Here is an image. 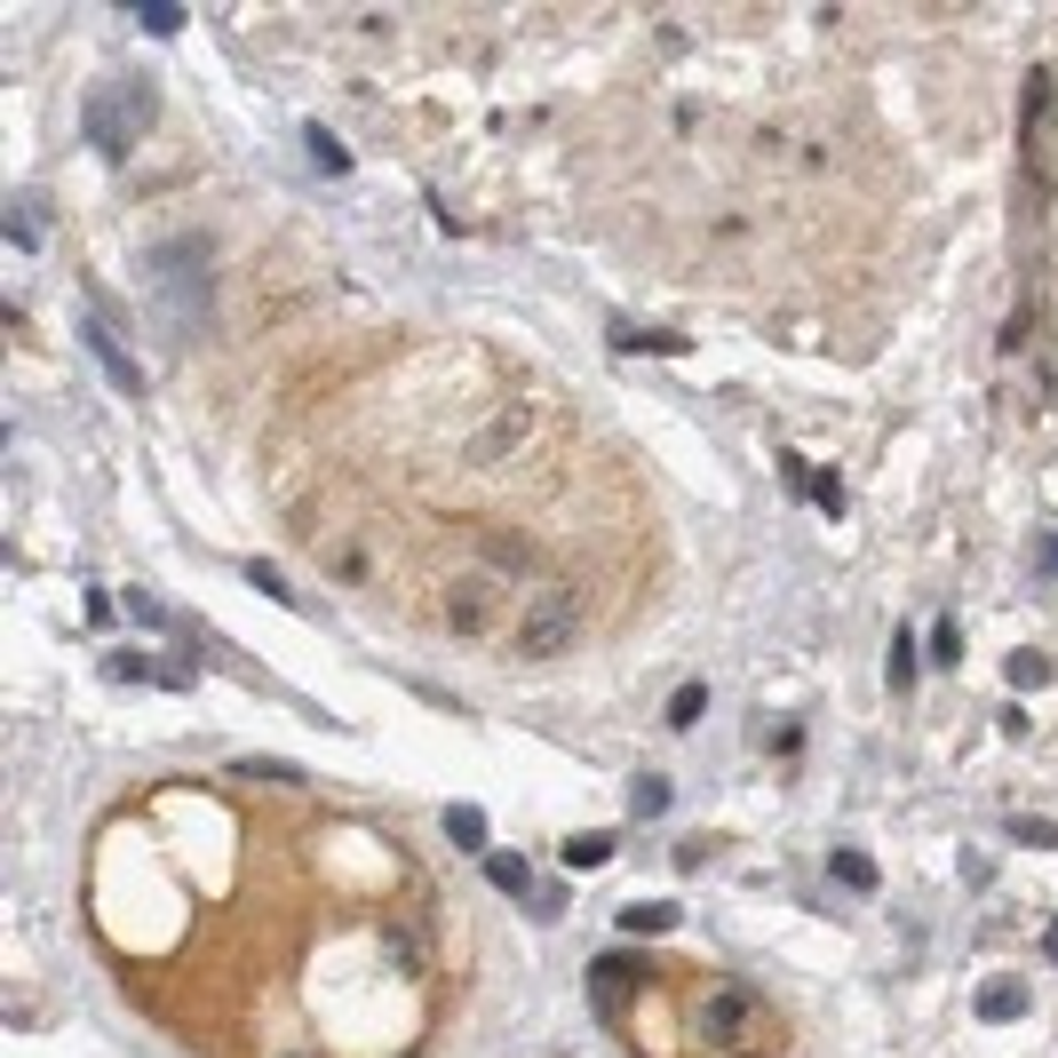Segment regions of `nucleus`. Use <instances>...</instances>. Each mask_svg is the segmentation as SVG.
<instances>
[{
	"label": "nucleus",
	"instance_id": "nucleus-1",
	"mask_svg": "<svg viewBox=\"0 0 1058 1058\" xmlns=\"http://www.w3.org/2000/svg\"><path fill=\"white\" fill-rule=\"evenodd\" d=\"M144 287H152L159 327L199 334L216 319V255H208V239H159V247L144 255Z\"/></svg>",
	"mask_w": 1058,
	"mask_h": 1058
},
{
	"label": "nucleus",
	"instance_id": "nucleus-2",
	"mask_svg": "<svg viewBox=\"0 0 1058 1058\" xmlns=\"http://www.w3.org/2000/svg\"><path fill=\"white\" fill-rule=\"evenodd\" d=\"M764 995L748 979H732V971H716V979H701V995H693V1043H701V1058H748L764 1043Z\"/></svg>",
	"mask_w": 1058,
	"mask_h": 1058
},
{
	"label": "nucleus",
	"instance_id": "nucleus-3",
	"mask_svg": "<svg viewBox=\"0 0 1058 1058\" xmlns=\"http://www.w3.org/2000/svg\"><path fill=\"white\" fill-rule=\"evenodd\" d=\"M573 637H582V597H573V582H550V589H533V605L518 613L509 653H518V661H558V653H573Z\"/></svg>",
	"mask_w": 1058,
	"mask_h": 1058
},
{
	"label": "nucleus",
	"instance_id": "nucleus-4",
	"mask_svg": "<svg viewBox=\"0 0 1058 1058\" xmlns=\"http://www.w3.org/2000/svg\"><path fill=\"white\" fill-rule=\"evenodd\" d=\"M438 613H447V637H462V644H494L502 621H509L494 573H447V597H438Z\"/></svg>",
	"mask_w": 1058,
	"mask_h": 1058
},
{
	"label": "nucleus",
	"instance_id": "nucleus-5",
	"mask_svg": "<svg viewBox=\"0 0 1058 1058\" xmlns=\"http://www.w3.org/2000/svg\"><path fill=\"white\" fill-rule=\"evenodd\" d=\"M88 144L104 152V159H128L135 128L120 120V88H88Z\"/></svg>",
	"mask_w": 1058,
	"mask_h": 1058
},
{
	"label": "nucleus",
	"instance_id": "nucleus-6",
	"mask_svg": "<svg viewBox=\"0 0 1058 1058\" xmlns=\"http://www.w3.org/2000/svg\"><path fill=\"white\" fill-rule=\"evenodd\" d=\"M526 430H533V406H509V415H494L486 430L470 438V462H477V470H494L502 454H518V447H526Z\"/></svg>",
	"mask_w": 1058,
	"mask_h": 1058
},
{
	"label": "nucleus",
	"instance_id": "nucleus-7",
	"mask_svg": "<svg viewBox=\"0 0 1058 1058\" xmlns=\"http://www.w3.org/2000/svg\"><path fill=\"white\" fill-rule=\"evenodd\" d=\"M971 1011L987 1018V1027H1011V1018H1027V987H1018L1011 971H995V979H979V995H971Z\"/></svg>",
	"mask_w": 1058,
	"mask_h": 1058
},
{
	"label": "nucleus",
	"instance_id": "nucleus-8",
	"mask_svg": "<svg viewBox=\"0 0 1058 1058\" xmlns=\"http://www.w3.org/2000/svg\"><path fill=\"white\" fill-rule=\"evenodd\" d=\"M80 343L96 351V366H104V374H112V390H128V398H135V390H144V374H135V359H128V351L112 343V334H104V319H80Z\"/></svg>",
	"mask_w": 1058,
	"mask_h": 1058
},
{
	"label": "nucleus",
	"instance_id": "nucleus-9",
	"mask_svg": "<svg viewBox=\"0 0 1058 1058\" xmlns=\"http://www.w3.org/2000/svg\"><path fill=\"white\" fill-rule=\"evenodd\" d=\"M526 565H533V550L518 533H486V573H494V582H518Z\"/></svg>",
	"mask_w": 1058,
	"mask_h": 1058
},
{
	"label": "nucleus",
	"instance_id": "nucleus-10",
	"mask_svg": "<svg viewBox=\"0 0 1058 1058\" xmlns=\"http://www.w3.org/2000/svg\"><path fill=\"white\" fill-rule=\"evenodd\" d=\"M327 573H334L343 589H366V582H374V550H366V541H343V550L327 558Z\"/></svg>",
	"mask_w": 1058,
	"mask_h": 1058
},
{
	"label": "nucleus",
	"instance_id": "nucleus-11",
	"mask_svg": "<svg viewBox=\"0 0 1058 1058\" xmlns=\"http://www.w3.org/2000/svg\"><path fill=\"white\" fill-rule=\"evenodd\" d=\"M621 932H629V939H661V932H676V907H669V900H644V907H621Z\"/></svg>",
	"mask_w": 1058,
	"mask_h": 1058
},
{
	"label": "nucleus",
	"instance_id": "nucleus-12",
	"mask_svg": "<svg viewBox=\"0 0 1058 1058\" xmlns=\"http://www.w3.org/2000/svg\"><path fill=\"white\" fill-rule=\"evenodd\" d=\"M828 875L844 883V892H875V860H868V851H851V844L828 851Z\"/></svg>",
	"mask_w": 1058,
	"mask_h": 1058
},
{
	"label": "nucleus",
	"instance_id": "nucleus-13",
	"mask_svg": "<svg viewBox=\"0 0 1058 1058\" xmlns=\"http://www.w3.org/2000/svg\"><path fill=\"white\" fill-rule=\"evenodd\" d=\"M701 716H708V685L693 676V685H676V693H669V732H693Z\"/></svg>",
	"mask_w": 1058,
	"mask_h": 1058
},
{
	"label": "nucleus",
	"instance_id": "nucleus-14",
	"mask_svg": "<svg viewBox=\"0 0 1058 1058\" xmlns=\"http://www.w3.org/2000/svg\"><path fill=\"white\" fill-rule=\"evenodd\" d=\"M0 231H9V247H16V255H32V247H41V199H16Z\"/></svg>",
	"mask_w": 1058,
	"mask_h": 1058
},
{
	"label": "nucleus",
	"instance_id": "nucleus-15",
	"mask_svg": "<svg viewBox=\"0 0 1058 1058\" xmlns=\"http://www.w3.org/2000/svg\"><path fill=\"white\" fill-rule=\"evenodd\" d=\"M629 812H637V820H661V812H669V780H661V772H637V780H629Z\"/></svg>",
	"mask_w": 1058,
	"mask_h": 1058
},
{
	"label": "nucleus",
	"instance_id": "nucleus-16",
	"mask_svg": "<svg viewBox=\"0 0 1058 1058\" xmlns=\"http://www.w3.org/2000/svg\"><path fill=\"white\" fill-rule=\"evenodd\" d=\"M486 875L502 883L509 900H526V892H533V868H526V851H494V860H486Z\"/></svg>",
	"mask_w": 1058,
	"mask_h": 1058
},
{
	"label": "nucleus",
	"instance_id": "nucleus-17",
	"mask_svg": "<svg viewBox=\"0 0 1058 1058\" xmlns=\"http://www.w3.org/2000/svg\"><path fill=\"white\" fill-rule=\"evenodd\" d=\"M120 613H128L135 629H176V613H167L152 589H128V597H120Z\"/></svg>",
	"mask_w": 1058,
	"mask_h": 1058
},
{
	"label": "nucleus",
	"instance_id": "nucleus-18",
	"mask_svg": "<svg viewBox=\"0 0 1058 1058\" xmlns=\"http://www.w3.org/2000/svg\"><path fill=\"white\" fill-rule=\"evenodd\" d=\"M447 836L462 851H477V844H486V812H477V804H447Z\"/></svg>",
	"mask_w": 1058,
	"mask_h": 1058
},
{
	"label": "nucleus",
	"instance_id": "nucleus-19",
	"mask_svg": "<svg viewBox=\"0 0 1058 1058\" xmlns=\"http://www.w3.org/2000/svg\"><path fill=\"white\" fill-rule=\"evenodd\" d=\"M302 152H311V159L327 167V176H351V152H343V144H334V135H327V128H302Z\"/></svg>",
	"mask_w": 1058,
	"mask_h": 1058
},
{
	"label": "nucleus",
	"instance_id": "nucleus-20",
	"mask_svg": "<svg viewBox=\"0 0 1058 1058\" xmlns=\"http://www.w3.org/2000/svg\"><path fill=\"white\" fill-rule=\"evenodd\" d=\"M804 494H812V509L844 518V477H836V470H804Z\"/></svg>",
	"mask_w": 1058,
	"mask_h": 1058
},
{
	"label": "nucleus",
	"instance_id": "nucleus-21",
	"mask_svg": "<svg viewBox=\"0 0 1058 1058\" xmlns=\"http://www.w3.org/2000/svg\"><path fill=\"white\" fill-rule=\"evenodd\" d=\"M1003 676H1011L1018 693H1043V685H1050V661H1043V653H1011V661H1003Z\"/></svg>",
	"mask_w": 1058,
	"mask_h": 1058
},
{
	"label": "nucleus",
	"instance_id": "nucleus-22",
	"mask_svg": "<svg viewBox=\"0 0 1058 1058\" xmlns=\"http://www.w3.org/2000/svg\"><path fill=\"white\" fill-rule=\"evenodd\" d=\"M613 351H685V334H637V327H613Z\"/></svg>",
	"mask_w": 1058,
	"mask_h": 1058
},
{
	"label": "nucleus",
	"instance_id": "nucleus-23",
	"mask_svg": "<svg viewBox=\"0 0 1058 1058\" xmlns=\"http://www.w3.org/2000/svg\"><path fill=\"white\" fill-rule=\"evenodd\" d=\"M383 947L398 955V971H422V932H415V924H390V932H383Z\"/></svg>",
	"mask_w": 1058,
	"mask_h": 1058
},
{
	"label": "nucleus",
	"instance_id": "nucleus-24",
	"mask_svg": "<svg viewBox=\"0 0 1058 1058\" xmlns=\"http://www.w3.org/2000/svg\"><path fill=\"white\" fill-rule=\"evenodd\" d=\"M932 661H939V669L963 661V629H955V613H947V621H932Z\"/></svg>",
	"mask_w": 1058,
	"mask_h": 1058
},
{
	"label": "nucleus",
	"instance_id": "nucleus-25",
	"mask_svg": "<svg viewBox=\"0 0 1058 1058\" xmlns=\"http://www.w3.org/2000/svg\"><path fill=\"white\" fill-rule=\"evenodd\" d=\"M907 685H915V637L892 629V693H907Z\"/></svg>",
	"mask_w": 1058,
	"mask_h": 1058
},
{
	"label": "nucleus",
	"instance_id": "nucleus-26",
	"mask_svg": "<svg viewBox=\"0 0 1058 1058\" xmlns=\"http://www.w3.org/2000/svg\"><path fill=\"white\" fill-rule=\"evenodd\" d=\"M613 860V836H582V844H565V868H605Z\"/></svg>",
	"mask_w": 1058,
	"mask_h": 1058
},
{
	"label": "nucleus",
	"instance_id": "nucleus-27",
	"mask_svg": "<svg viewBox=\"0 0 1058 1058\" xmlns=\"http://www.w3.org/2000/svg\"><path fill=\"white\" fill-rule=\"evenodd\" d=\"M1011 836L1035 844V851H1058V820H1035V812H1027V820H1011Z\"/></svg>",
	"mask_w": 1058,
	"mask_h": 1058
},
{
	"label": "nucleus",
	"instance_id": "nucleus-28",
	"mask_svg": "<svg viewBox=\"0 0 1058 1058\" xmlns=\"http://www.w3.org/2000/svg\"><path fill=\"white\" fill-rule=\"evenodd\" d=\"M247 582H255L271 605H295V589H287V573H279V565H247Z\"/></svg>",
	"mask_w": 1058,
	"mask_h": 1058
},
{
	"label": "nucleus",
	"instance_id": "nucleus-29",
	"mask_svg": "<svg viewBox=\"0 0 1058 1058\" xmlns=\"http://www.w3.org/2000/svg\"><path fill=\"white\" fill-rule=\"evenodd\" d=\"M135 24H144L152 41H167V32H184V9H135Z\"/></svg>",
	"mask_w": 1058,
	"mask_h": 1058
},
{
	"label": "nucleus",
	"instance_id": "nucleus-30",
	"mask_svg": "<svg viewBox=\"0 0 1058 1058\" xmlns=\"http://www.w3.org/2000/svg\"><path fill=\"white\" fill-rule=\"evenodd\" d=\"M1035 573H1050V582H1058V533H1035Z\"/></svg>",
	"mask_w": 1058,
	"mask_h": 1058
},
{
	"label": "nucleus",
	"instance_id": "nucleus-31",
	"mask_svg": "<svg viewBox=\"0 0 1058 1058\" xmlns=\"http://www.w3.org/2000/svg\"><path fill=\"white\" fill-rule=\"evenodd\" d=\"M1043 955H1050V963H1058V915H1050V924H1043Z\"/></svg>",
	"mask_w": 1058,
	"mask_h": 1058
}]
</instances>
